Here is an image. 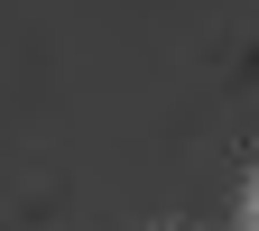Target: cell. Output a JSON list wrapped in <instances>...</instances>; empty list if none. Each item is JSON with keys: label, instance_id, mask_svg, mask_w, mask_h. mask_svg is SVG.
<instances>
[{"label": "cell", "instance_id": "1", "mask_svg": "<svg viewBox=\"0 0 259 231\" xmlns=\"http://www.w3.org/2000/svg\"><path fill=\"white\" fill-rule=\"evenodd\" d=\"M250 231H259V204H250Z\"/></svg>", "mask_w": 259, "mask_h": 231}]
</instances>
